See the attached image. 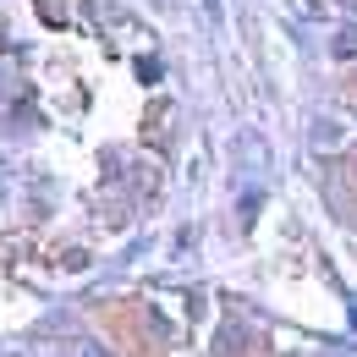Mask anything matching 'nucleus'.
Masks as SVG:
<instances>
[{
    "label": "nucleus",
    "instance_id": "20e7f679",
    "mask_svg": "<svg viewBox=\"0 0 357 357\" xmlns=\"http://www.w3.org/2000/svg\"><path fill=\"white\" fill-rule=\"evenodd\" d=\"M83 357H105V352H99V347H89V352H83Z\"/></svg>",
    "mask_w": 357,
    "mask_h": 357
},
{
    "label": "nucleus",
    "instance_id": "7ed1b4c3",
    "mask_svg": "<svg viewBox=\"0 0 357 357\" xmlns=\"http://www.w3.org/2000/svg\"><path fill=\"white\" fill-rule=\"evenodd\" d=\"M137 77L143 83H160V61H137Z\"/></svg>",
    "mask_w": 357,
    "mask_h": 357
},
{
    "label": "nucleus",
    "instance_id": "f257e3e1",
    "mask_svg": "<svg viewBox=\"0 0 357 357\" xmlns=\"http://www.w3.org/2000/svg\"><path fill=\"white\" fill-rule=\"evenodd\" d=\"M330 55H335V61H352V55H357V28L335 33V39H330Z\"/></svg>",
    "mask_w": 357,
    "mask_h": 357
},
{
    "label": "nucleus",
    "instance_id": "f03ea898",
    "mask_svg": "<svg viewBox=\"0 0 357 357\" xmlns=\"http://www.w3.org/2000/svg\"><path fill=\"white\" fill-rule=\"evenodd\" d=\"M313 137H319V143H335V137H341V127H335V121H319V127H313Z\"/></svg>",
    "mask_w": 357,
    "mask_h": 357
}]
</instances>
